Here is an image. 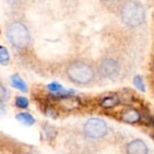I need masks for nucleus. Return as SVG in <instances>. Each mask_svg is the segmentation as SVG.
I'll return each instance as SVG.
<instances>
[{
    "instance_id": "obj_16",
    "label": "nucleus",
    "mask_w": 154,
    "mask_h": 154,
    "mask_svg": "<svg viewBox=\"0 0 154 154\" xmlns=\"http://www.w3.org/2000/svg\"><path fill=\"white\" fill-rule=\"evenodd\" d=\"M101 1L107 5H116L118 3H120L122 0H101Z\"/></svg>"
},
{
    "instance_id": "obj_8",
    "label": "nucleus",
    "mask_w": 154,
    "mask_h": 154,
    "mask_svg": "<svg viewBox=\"0 0 154 154\" xmlns=\"http://www.w3.org/2000/svg\"><path fill=\"white\" fill-rule=\"evenodd\" d=\"M123 103L122 97L118 94H110L107 96H105L99 100V106L103 109L106 110H110L113 109L118 106H120Z\"/></svg>"
},
{
    "instance_id": "obj_20",
    "label": "nucleus",
    "mask_w": 154,
    "mask_h": 154,
    "mask_svg": "<svg viewBox=\"0 0 154 154\" xmlns=\"http://www.w3.org/2000/svg\"><path fill=\"white\" fill-rule=\"evenodd\" d=\"M153 69H154V61H153Z\"/></svg>"
},
{
    "instance_id": "obj_13",
    "label": "nucleus",
    "mask_w": 154,
    "mask_h": 154,
    "mask_svg": "<svg viewBox=\"0 0 154 154\" xmlns=\"http://www.w3.org/2000/svg\"><path fill=\"white\" fill-rule=\"evenodd\" d=\"M14 105L16 107H18L20 109H25L29 106V100L25 97L18 96L15 97Z\"/></svg>"
},
{
    "instance_id": "obj_19",
    "label": "nucleus",
    "mask_w": 154,
    "mask_h": 154,
    "mask_svg": "<svg viewBox=\"0 0 154 154\" xmlns=\"http://www.w3.org/2000/svg\"><path fill=\"white\" fill-rule=\"evenodd\" d=\"M26 154H40V153H38L37 152H34V151H31V152H27Z\"/></svg>"
},
{
    "instance_id": "obj_1",
    "label": "nucleus",
    "mask_w": 154,
    "mask_h": 154,
    "mask_svg": "<svg viewBox=\"0 0 154 154\" xmlns=\"http://www.w3.org/2000/svg\"><path fill=\"white\" fill-rule=\"evenodd\" d=\"M120 18L128 27H138L142 25L146 17L143 5L138 0H125L119 8Z\"/></svg>"
},
{
    "instance_id": "obj_7",
    "label": "nucleus",
    "mask_w": 154,
    "mask_h": 154,
    "mask_svg": "<svg viewBox=\"0 0 154 154\" xmlns=\"http://www.w3.org/2000/svg\"><path fill=\"white\" fill-rule=\"evenodd\" d=\"M125 154H149V147L143 139L136 138L125 145Z\"/></svg>"
},
{
    "instance_id": "obj_17",
    "label": "nucleus",
    "mask_w": 154,
    "mask_h": 154,
    "mask_svg": "<svg viewBox=\"0 0 154 154\" xmlns=\"http://www.w3.org/2000/svg\"><path fill=\"white\" fill-rule=\"evenodd\" d=\"M5 114V104L3 103V101L0 100V118H1L2 116H4Z\"/></svg>"
},
{
    "instance_id": "obj_5",
    "label": "nucleus",
    "mask_w": 154,
    "mask_h": 154,
    "mask_svg": "<svg viewBox=\"0 0 154 154\" xmlns=\"http://www.w3.org/2000/svg\"><path fill=\"white\" fill-rule=\"evenodd\" d=\"M99 75L106 79H116L121 73V64L114 58H105L98 65Z\"/></svg>"
},
{
    "instance_id": "obj_12",
    "label": "nucleus",
    "mask_w": 154,
    "mask_h": 154,
    "mask_svg": "<svg viewBox=\"0 0 154 154\" xmlns=\"http://www.w3.org/2000/svg\"><path fill=\"white\" fill-rule=\"evenodd\" d=\"M10 60V54L6 48L0 46V64L5 66Z\"/></svg>"
},
{
    "instance_id": "obj_14",
    "label": "nucleus",
    "mask_w": 154,
    "mask_h": 154,
    "mask_svg": "<svg viewBox=\"0 0 154 154\" xmlns=\"http://www.w3.org/2000/svg\"><path fill=\"white\" fill-rule=\"evenodd\" d=\"M43 130H44V133H45L46 137L49 140L54 139L56 137V135H57V130L53 126H51L50 125H45L43 126Z\"/></svg>"
},
{
    "instance_id": "obj_6",
    "label": "nucleus",
    "mask_w": 154,
    "mask_h": 154,
    "mask_svg": "<svg viewBox=\"0 0 154 154\" xmlns=\"http://www.w3.org/2000/svg\"><path fill=\"white\" fill-rule=\"evenodd\" d=\"M119 120L127 125H136L143 120V116L138 108L129 106L120 112Z\"/></svg>"
},
{
    "instance_id": "obj_4",
    "label": "nucleus",
    "mask_w": 154,
    "mask_h": 154,
    "mask_svg": "<svg viewBox=\"0 0 154 154\" xmlns=\"http://www.w3.org/2000/svg\"><path fill=\"white\" fill-rule=\"evenodd\" d=\"M6 38L17 49H25L31 42V34L27 26L19 21L11 23L6 28Z\"/></svg>"
},
{
    "instance_id": "obj_9",
    "label": "nucleus",
    "mask_w": 154,
    "mask_h": 154,
    "mask_svg": "<svg viewBox=\"0 0 154 154\" xmlns=\"http://www.w3.org/2000/svg\"><path fill=\"white\" fill-rule=\"evenodd\" d=\"M10 82L13 88L18 89L21 92H26L28 89V87L25 83V81L21 78L20 75L18 74H14L10 78Z\"/></svg>"
},
{
    "instance_id": "obj_3",
    "label": "nucleus",
    "mask_w": 154,
    "mask_h": 154,
    "mask_svg": "<svg viewBox=\"0 0 154 154\" xmlns=\"http://www.w3.org/2000/svg\"><path fill=\"white\" fill-rule=\"evenodd\" d=\"M109 125L102 118L91 117L88 119L82 127V133L85 138L90 142L104 141L109 134Z\"/></svg>"
},
{
    "instance_id": "obj_21",
    "label": "nucleus",
    "mask_w": 154,
    "mask_h": 154,
    "mask_svg": "<svg viewBox=\"0 0 154 154\" xmlns=\"http://www.w3.org/2000/svg\"><path fill=\"white\" fill-rule=\"evenodd\" d=\"M152 124H153V125H154V121H153V123H152Z\"/></svg>"
},
{
    "instance_id": "obj_18",
    "label": "nucleus",
    "mask_w": 154,
    "mask_h": 154,
    "mask_svg": "<svg viewBox=\"0 0 154 154\" xmlns=\"http://www.w3.org/2000/svg\"><path fill=\"white\" fill-rule=\"evenodd\" d=\"M21 0H7V2L10 4V5H15L17 3H19Z\"/></svg>"
},
{
    "instance_id": "obj_2",
    "label": "nucleus",
    "mask_w": 154,
    "mask_h": 154,
    "mask_svg": "<svg viewBox=\"0 0 154 154\" xmlns=\"http://www.w3.org/2000/svg\"><path fill=\"white\" fill-rule=\"evenodd\" d=\"M66 74L71 82L80 86L89 85L96 79L94 67L84 60H75L69 63L66 69Z\"/></svg>"
},
{
    "instance_id": "obj_15",
    "label": "nucleus",
    "mask_w": 154,
    "mask_h": 154,
    "mask_svg": "<svg viewBox=\"0 0 154 154\" xmlns=\"http://www.w3.org/2000/svg\"><path fill=\"white\" fill-rule=\"evenodd\" d=\"M7 97V91L5 89V88L0 83V100L3 101L4 99H5Z\"/></svg>"
},
{
    "instance_id": "obj_11",
    "label": "nucleus",
    "mask_w": 154,
    "mask_h": 154,
    "mask_svg": "<svg viewBox=\"0 0 154 154\" xmlns=\"http://www.w3.org/2000/svg\"><path fill=\"white\" fill-rule=\"evenodd\" d=\"M134 87H135L140 92L144 93V92L146 91L145 83H144V80H143V79L142 76L136 75V76L134 78Z\"/></svg>"
},
{
    "instance_id": "obj_10",
    "label": "nucleus",
    "mask_w": 154,
    "mask_h": 154,
    "mask_svg": "<svg viewBox=\"0 0 154 154\" xmlns=\"http://www.w3.org/2000/svg\"><path fill=\"white\" fill-rule=\"evenodd\" d=\"M15 117H16L17 121H19L21 124L27 125V126H32L35 124L34 117L29 113H19L16 115Z\"/></svg>"
}]
</instances>
